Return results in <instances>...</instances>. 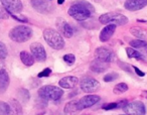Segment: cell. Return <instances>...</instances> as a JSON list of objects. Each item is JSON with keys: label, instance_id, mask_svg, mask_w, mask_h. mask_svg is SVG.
<instances>
[{"label": "cell", "instance_id": "1", "mask_svg": "<svg viewBox=\"0 0 147 115\" xmlns=\"http://www.w3.org/2000/svg\"><path fill=\"white\" fill-rule=\"evenodd\" d=\"M95 12V8L86 0H76L69 6L67 13L69 16L78 21H85L89 19Z\"/></svg>", "mask_w": 147, "mask_h": 115}, {"label": "cell", "instance_id": "2", "mask_svg": "<svg viewBox=\"0 0 147 115\" xmlns=\"http://www.w3.org/2000/svg\"><path fill=\"white\" fill-rule=\"evenodd\" d=\"M43 39L45 43L53 49H63L65 47V41L61 34L53 28H45L43 30Z\"/></svg>", "mask_w": 147, "mask_h": 115}, {"label": "cell", "instance_id": "3", "mask_svg": "<svg viewBox=\"0 0 147 115\" xmlns=\"http://www.w3.org/2000/svg\"><path fill=\"white\" fill-rule=\"evenodd\" d=\"M32 37V29L27 25H17L9 31V39L15 43H25Z\"/></svg>", "mask_w": 147, "mask_h": 115}, {"label": "cell", "instance_id": "4", "mask_svg": "<svg viewBox=\"0 0 147 115\" xmlns=\"http://www.w3.org/2000/svg\"><path fill=\"white\" fill-rule=\"evenodd\" d=\"M63 95V90L53 85H45L39 88L38 97L47 101H57Z\"/></svg>", "mask_w": 147, "mask_h": 115}, {"label": "cell", "instance_id": "5", "mask_svg": "<svg viewBox=\"0 0 147 115\" xmlns=\"http://www.w3.org/2000/svg\"><path fill=\"white\" fill-rule=\"evenodd\" d=\"M101 24H115V25H125L128 23V18L125 15L118 12H108L104 13L99 17Z\"/></svg>", "mask_w": 147, "mask_h": 115}, {"label": "cell", "instance_id": "6", "mask_svg": "<svg viewBox=\"0 0 147 115\" xmlns=\"http://www.w3.org/2000/svg\"><path fill=\"white\" fill-rule=\"evenodd\" d=\"M79 82H80L81 89H82V91L85 93L97 92L101 87L100 83L95 78H92V77H90V76L83 77L81 80H79Z\"/></svg>", "mask_w": 147, "mask_h": 115}, {"label": "cell", "instance_id": "7", "mask_svg": "<svg viewBox=\"0 0 147 115\" xmlns=\"http://www.w3.org/2000/svg\"><path fill=\"white\" fill-rule=\"evenodd\" d=\"M123 111L127 115H144L146 114V108L145 105L141 101H133V102L127 103L123 107Z\"/></svg>", "mask_w": 147, "mask_h": 115}, {"label": "cell", "instance_id": "8", "mask_svg": "<svg viewBox=\"0 0 147 115\" xmlns=\"http://www.w3.org/2000/svg\"><path fill=\"white\" fill-rule=\"evenodd\" d=\"M95 57L98 60L103 61V62H106V63L114 62L115 59H116V55H115L114 51L106 47H97L96 51H95Z\"/></svg>", "mask_w": 147, "mask_h": 115}, {"label": "cell", "instance_id": "9", "mask_svg": "<svg viewBox=\"0 0 147 115\" xmlns=\"http://www.w3.org/2000/svg\"><path fill=\"white\" fill-rule=\"evenodd\" d=\"M0 1L9 14H16L22 11L23 5L21 0H0Z\"/></svg>", "mask_w": 147, "mask_h": 115}, {"label": "cell", "instance_id": "10", "mask_svg": "<svg viewBox=\"0 0 147 115\" xmlns=\"http://www.w3.org/2000/svg\"><path fill=\"white\" fill-rule=\"evenodd\" d=\"M55 25H57V31H59L61 35H63V37H67V39H71V37H73L74 29L67 20H65L63 18H57V22H55Z\"/></svg>", "mask_w": 147, "mask_h": 115}, {"label": "cell", "instance_id": "11", "mask_svg": "<svg viewBox=\"0 0 147 115\" xmlns=\"http://www.w3.org/2000/svg\"><path fill=\"white\" fill-rule=\"evenodd\" d=\"M30 51L34 60L37 62H45L47 60V51L41 43H33L30 45Z\"/></svg>", "mask_w": 147, "mask_h": 115}, {"label": "cell", "instance_id": "12", "mask_svg": "<svg viewBox=\"0 0 147 115\" xmlns=\"http://www.w3.org/2000/svg\"><path fill=\"white\" fill-rule=\"evenodd\" d=\"M100 96L98 95H93L91 93L90 95H86L83 98H81L78 101V106H79V110H84V109L90 108L93 105L97 104V103L100 101Z\"/></svg>", "mask_w": 147, "mask_h": 115}, {"label": "cell", "instance_id": "13", "mask_svg": "<svg viewBox=\"0 0 147 115\" xmlns=\"http://www.w3.org/2000/svg\"><path fill=\"white\" fill-rule=\"evenodd\" d=\"M30 3L35 11L42 14L49 13L53 9V5L51 4L49 0H30Z\"/></svg>", "mask_w": 147, "mask_h": 115}, {"label": "cell", "instance_id": "14", "mask_svg": "<svg viewBox=\"0 0 147 115\" xmlns=\"http://www.w3.org/2000/svg\"><path fill=\"white\" fill-rule=\"evenodd\" d=\"M147 5V0H126L124 8L129 11H138Z\"/></svg>", "mask_w": 147, "mask_h": 115}, {"label": "cell", "instance_id": "15", "mask_svg": "<svg viewBox=\"0 0 147 115\" xmlns=\"http://www.w3.org/2000/svg\"><path fill=\"white\" fill-rule=\"evenodd\" d=\"M116 26L115 24H106V26L101 30L100 35H99V39L102 43H106L109 39L112 37V35L114 34L115 30H116Z\"/></svg>", "mask_w": 147, "mask_h": 115}, {"label": "cell", "instance_id": "16", "mask_svg": "<svg viewBox=\"0 0 147 115\" xmlns=\"http://www.w3.org/2000/svg\"><path fill=\"white\" fill-rule=\"evenodd\" d=\"M78 83H79V79L74 76L63 77V78H61L59 81V87L63 89H73L78 85Z\"/></svg>", "mask_w": 147, "mask_h": 115}, {"label": "cell", "instance_id": "17", "mask_svg": "<svg viewBox=\"0 0 147 115\" xmlns=\"http://www.w3.org/2000/svg\"><path fill=\"white\" fill-rule=\"evenodd\" d=\"M109 68V63L103 62L98 59L94 60L90 65V70L93 73H97V74H101V73H104L105 71H107Z\"/></svg>", "mask_w": 147, "mask_h": 115}, {"label": "cell", "instance_id": "18", "mask_svg": "<svg viewBox=\"0 0 147 115\" xmlns=\"http://www.w3.org/2000/svg\"><path fill=\"white\" fill-rule=\"evenodd\" d=\"M10 83L8 73L4 68L0 69V93H4L7 90Z\"/></svg>", "mask_w": 147, "mask_h": 115}, {"label": "cell", "instance_id": "19", "mask_svg": "<svg viewBox=\"0 0 147 115\" xmlns=\"http://www.w3.org/2000/svg\"><path fill=\"white\" fill-rule=\"evenodd\" d=\"M130 32L132 35H134L137 39H143V41H147V30L143 27H131L130 28Z\"/></svg>", "mask_w": 147, "mask_h": 115}, {"label": "cell", "instance_id": "20", "mask_svg": "<svg viewBox=\"0 0 147 115\" xmlns=\"http://www.w3.org/2000/svg\"><path fill=\"white\" fill-rule=\"evenodd\" d=\"M20 57V60L21 62L23 63V65H25L26 67H31L33 64H34V57H32V55L25 51H22L19 55Z\"/></svg>", "mask_w": 147, "mask_h": 115}, {"label": "cell", "instance_id": "21", "mask_svg": "<svg viewBox=\"0 0 147 115\" xmlns=\"http://www.w3.org/2000/svg\"><path fill=\"white\" fill-rule=\"evenodd\" d=\"M79 110V106H78V101L77 100H73L69 101L65 104V108H63V112L65 114H74Z\"/></svg>", "mask_w": 147, "mask_h": 115}, {"label": "cell", "instance_id": "22", "mask_svg": "<svg viewBox=\"0 0 147 115\" xmlns=\"http://www.w3.org/2000/svg\"><path fill=\"white\" fill-rule=\"evenodd\" d=\"M126 53L128 55V57H130V59H135V60H138V61L140 60L144 61L143 55L139 51H137L136 49H132V47H126Z\"/></svg>", "mask_w": 147, "mask_h": 115}, {"label": "cell", "instance_id": "23", "mask_svg": "<svg viewBox=\"0 0 147 115\" xmlns=\"http://www.w3.org/2000/svg\"><path fill=\"white\" fill-rule=\"evenodd\" d=\"M128 89H129V87L126 83H119V84H117L116 86L114 87L113 93L116 95H120V94H123V93L127 92Z\"/></svg>", "mask_w": 147, "mask_h": 115}, {"label": "cell", "instance_id": "24", "mask_svg": "<svg viewBox=\"0 0 147 115\" xmlns=\"http://www.w3.org/2000/svg\"><path fill=\"white\" fill-rule=\"evenodd\" d=\"M129 45H130L132 47H135V49H142V47H146L147 43H146V41L137 39H134V41H129Z\"/></svg>", "mask_w": 147, "mask_h": 115}, {"label": "cell", "instance_id": "25", "mask_svg": "<svg viewBox=\"0 0 147 115\" xmlns=\"http://www.w3.org/2000/svg\"><path fill=\"white\" fill-rule=\"evenodd\" d=\"M18 97L20 98V100L22 101L23 103H26V102H28L29 98H30V94H29L28 90H26V89H24V88H21V89H19V91H18Z\"/></svg>", "mask_w": 147, "mask_h": 115}, {"label": "cell", "instance_id": "26", "mask_svg": "<svg viewBox=\"0 0 147 115\" xmlns=\"http://www.w3.org/2000/svg\"><path fill=\"white\" fill-rule=\"evenodd\" d=\"M11 113H12V109L10 105L6 102L0 101V114H11Z\"/></svg>", "mask_w": 147, "mask_h": 115}, {"label": "cell", "instance_id": "27", "mask_svg": "<svg viewBox=\"0 0 147 115\" xmlns=\"http://www.w3.org/2000/svg\"><path fill=\"white\" fill-rule=\"evenodd\" d=\"M10 107H11V109L13 108V110L15 111L16 114H22V107H21L20 103L17 100H15V99L10 100Z\"/></svg>", "mask_w": 147, "mask_h": 115}, {"label": "cell", "instance_id": "28", "mask_svg": "<svg viewBox=\"0 0 147 115\" xmlns=\"http://www.w3.org/2000/svg\"><path fill=\"white\" fill-rule=\"evenodd\" d=\"M8 55V51H7V47L2 41H0V60H4Z\"/></svg>", "mask_w": 147, "mask_h": 115}, {"label": "cell", "instance_id": "29", "mask_svg": "<svg viewBox=\"0 0 147 115\" xmlns=\"http://www.w3.org/2000/svg\"><path fill=\"white\" fill-rule=\"evenodd\" d=\"M119 77L118 74H116V73H109V74L105 75L104 78H103V80L105 81L106 83L108 82H113V81H115L117 78Z\"/></svg>", "mask_w": 147, "mask_h": 115}, {"label": "cell", "instance_id": "30", "mask_svg": "<svg viewBox=\"0 0 147 115\" xmlns=\"http://www.w3.org/2000/svg\"><path fill=\"white\" fill-rule=\"evenodd\" d=\"M63 61L69 65H73L74 63L76 62V57L73 53H67V55H63Z\"/></svg>", "mask_w": 147, "mask_h": 115}, {"label": "cell", "instance_id": "31", "mask_svg": "<svg viewBox=\"0 0 147 115\" xmlns=\"http://www.w3.org/2000/svg\"><path fill=\"white\" fill-rule=\"evenodd\" d=\"M118 65H119V67H120V68L122 69L123 71L129 73V74H131V73H132V70H131V66L129 64L122 62V61H118Z\"/></svg>", "mask_w": 147, "mask_h": 115}, {"label": "cell", "instance_id": "32", "mask_svg": "<svg viewBox=\"0 0 147 115\" xmlns=\"http://www.w3.org/2000/svg\"><path fill=\"white\" fill-rule=\"evenodd\" d=\"M118 107V102H113V103H108V104H104L102 106V108L104 110H113V109H117Z\"/></svg>", "mask_w": 147, "mask_h": 115}, {"label": "cell", "instance_id": "33", "mask_svg": "<svg viewBox=\"0 0 147 115\" xmlns=\"http://www.w3.org/2000/svg\"><path fill=\"white\" fill-rule=\"evenodd\" d=\"M9 16H11L13 19H16L17 21H19V22H23V23H26L27 21H28V19L26 18L25 16H23V15H15V14H9Z\"/></svg>", "mask_w": 147, "mask_h": 115}, {"label": "cell", "instance_id": "34", "mask_svg": "<svg viewBox=\"0 0 147 115\" xmlns=\"http://www.w3.org/2000/svg\"><path fill=\"white\" fill-rule=\"evenodd\" d=\"M9 17V13L4 7H0V19H7Z\"/></svg>", "mask_w": 147, "mask_h": 115}, {"label": "cell", "instance_id": "35", "mask_svg": "<svg viewBox=\"0 0 147 115\" xmlns=\"http://www.w3.org/2000/svg\"><path fill=\"white\" fill-rule=\"evenodd\" d=\"M51 74V69L47 68V69H45V70L41 71V72L37 75V77H38V78H42V77H49Z\"/></svg>", "mask_w": 147, "mask_h": 115}, {"label": "cell", "instance_id": "36", "mask_svg": "<svg viewBox=\"0 0 147 115\" xmlns=\"http://www.w3.org/2000/svg\"><path fill=\"white\" fill-rule=\"evenodd\" d=\"M132 68L134 69V71H135V73H136L137 76H139V77H144L145 76V73L143 72V71H141L140 69H138L137 67H132Z\"/></svg>", "mask_w": 147, "mask_h": 115}, {"label": "cell", "instance_id": "37", "mask_svg": "<svg viewBox=\"0 0 147 115\" xmlns=\"http://www.w3.org/2000/svg\"><path fill=\"white\" fill-rule=\"evenodd\" d=\"M142 95L145 97V98H147V91H143V92H142Z\"/></svg>", "mask_w": 147, "mask_h": 115}, {"label": "cell", "instance_id": "38", "mask_svg": "<svg viewBox=\"0 0 147 115\" xmlns=\"http://www.w3.org/2000/svg\"><path fill=\"white\" fill-rule=\"evenodd\" d=\"M63 2H65V0H57V3H59V4H63Z\"/></svg>", "mask_w": 147, "mask_h": 115}, {"label": "cell", "instance_id": "39", "mask_svg": "<svg viewBox=\"0 0 147 115\" xmlns=\"http://www.w3.org/2000/svg\"><path fill=\"white\" fill-rule=\"evenodd\" d=\"M146 47V51H147V45H146V47Z\"/></svg>", "mask_w": 147, "mask_h": 115}, {"label": "cell", "instance_id": "40", "mask_svg": "<svg viewBox=\"0 0 147 115\" xmlns=\"http://www.w3.org/2000/svg\"><path fill=\"white\" fill-rule=\"evenodd\" d=\"M49 1H51V0H49Z\"/></svg>", "mask_w": 147, "mask_h": 115}]
</instances>
